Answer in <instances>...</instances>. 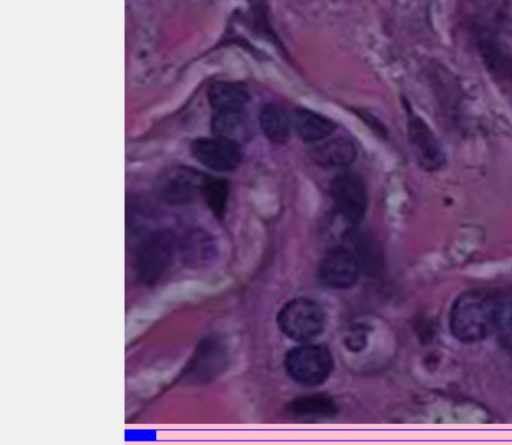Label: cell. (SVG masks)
Wrapping results in <instances>:
<instances>
[{
    "instance_id": "cell-1",
    "label": "cell",
    "mask_w": 512,
    "mask_h": 445,
    "mask_svg": "<svg viewBox=\"0 0 512 445\" xmlns=\"http://www.w3.org/2000/svg\"><path fill=\"white\" fill-rule=\"evenodd\" d=\"M500 298L485 289L460 294L449 312L452 335L463 343H476L495 332Z\"/></svg>"
},
{
    "instance_id": "cell-2",
    "label": "cell",
    "mask_w": 512,
    "mask_h": 445,
    "mask_svg": "<svg viewBox=\"0 0 512 445\" xmlns=\"http://www.w3.org/2000/svg\"><path fill=\"white\" fill-rule=\"evenodd\" d=\"M276 321L281 332L289 339L306 343L311 342L324 331L326 314L317 301L298 297L282 306Z\"/></svg>"
},
{
    "instance_id": "cell-3",
    "label": "cell",
    "mask_w": 512,
    "mask_h": 445,
    "mask_svg": "<svg viewBox=\"0 0 512 445\" xmlns=\"http://www.w3.org/2000/svg\"><path fill=\"white\" fill-rule=\"evenodd\" d=\"M284 366L295 382L315 387L324 383L330 376L333 358L326 346L306 342L286 353Z\"/></svg>"
},
{
    "instance_id": "cell-4",
    "label": "cell",
    "mask_w": 512,
    "mask_h": 445,
    "mask_svg": "<svg viewBox=\"0 0 512 445\" xmlns=\"http://www.w3.org/2000/svg\"><path fill=\"white\" fill-rule=\"evenodd\" d=\"M337 212L351 224L359 223L367 210L368 195L360 176L354 173L337 175L330 185Z\"/></svg>"
},
{
    "instance_id": "cell-5",
    "label": "cell",
    "mask_w": 512,
    "mask_h": 445,
    "mask_svg": "<svg viewBox=\"0 0 512 445\" xmlns=\"http://www.w3.org/2000/svg\"><path fill=\"white\" fill-rule=\"evenodd\" d=\"M360 264L356 255L348 248L336 246L329 249L318 266V277L327 287L348 289L356 284Z\"/></svg>"
},
{
    "instance_id": "cell-6",
    "label": "cell",
    "mask_w": 512,
    "mask_h": 445,
    "mask_svg": "<svg viewBox=\"0 0 512 445\" xmlns=\"http://www.w3.org/2000/svg\"><path fill=\"white\" fill-rule=\"evenodd\" d=\"M191 153L205 167L220 172L232 171L242 161L239 144L216 136L195 139L191 144Z\"/></svg>"
},
{
    "instance_id": "cell-7",
    "label": "cell",
    "mask_w": 512,
    "mask_h": 445,
    "mask_svg": "<svg viewBox=\"0 0 512 445\" xmlns=\"http://www.w3.org/2000/svg\"><path fill=\"white\" fill-rule=\"evenodd\" d=\"M408 137L412 151L423 169L436 171L445 164V153L438 138L421 118L410 117Z\"/></svg>"
},
{
    "instance_id": "cell-8",
    "label": "cell",
    "mask_w": 512,
    "mask_h": 445,
    "mask_svg": "<svg viewBox=\"0 0 512 445\" xmlns=\"http://www.w3.org/2000/svg\"><path fill=\"white\" fill-rule=\"evenodd\" d=\"M203 179L204 177L191 167H172L160 180L159 194L171 205L186 204L201 190Z\"/></svg>"
},
{
    "instance_id": "cell-9",
    "label": "cell",
    "mask_w": 512,
    "mask_h": 445,
    "mask_svg": "<svg viewBox=\"0 0 512 445\" xmlns=\"http://www.w3.org/2000/svg\"><path fill=\"white\" fill-rule=\"evenodd\" d=\"M172 255L169 235L157 233L142 247L139 256L140 269L147 277H156L168 266Z\"/></svg>"
},
{
    "instance_id": "cell-10",
    "label": "cell",
    "mask_w": 512,
    "mask_h": 445,
    "mask_svg": "<svg viewBox=\"0 0 512 445\" xmlns=\"http://www.w3.org/2000/svg\"><path fill=\"white\" fill-rule=\"evenodd\" d=\"M312 160L320 166L335 168L351 164L357 156L355 144L345 137H334L314 147Z\"/></svg>"
},
{
    "instance_id": "cell-11",
    "label": "cell",
    "mask_w": 512,
    "mask_h": 445,
    "mask_svg": "<svg viewBox=\"0 0 512 445\" xmlns=\"http://www.w3.org/2000/svg\"><path fill=\"white\" fill-rule=\"evenodd\" d=\"M291 124L305 142H314L330 136L336 128L329 118L305 108L293 112Z\"/></svg>"
},
{
    "instance_id": "cell-12",
    "label": "cell",
    "mask_w": 512,
    "mask_h": 445,
    "mask_svg": "<svg viewBox=\"0 0 512 445\" xmlns=\"http://www.w3.org/2000/svg\"><path fill=\"white\" fill-rule=\"evenodd\" d=\"M214 136L239 144L246 140L250 128L244 110L217 111L211 120Z\"/></svg>"
},
{
    "instance_id": "cell-13",
    "label": "cell",
    "mask_w": 512,
    "mask_h": 445,
    "mask_svg": "<svg viewBox=\"0 0 512 445\" xmlns=\"http://www.w3.org/2000/svg\"><path fill=\"white\" fill-rule=\"evenodd\" d=\"M259 124L265 137L274 144L285 143L290 134L291 118L276 104H266L259 112Z\"/></svg>"
},
{
    "instance_id": "cell-14",
    "label": "cell",
    "mask_w": 512,
    "mask_h": 445,
    "mask_svg": "<svg viewBox=\"0 0 512 445\" xmlns=\"http://www.w3.org/2000/svg\"><path fill=\"white\" fill-rule=\"evenodd\" d=\"M210 105L217 111L241 110L249 101L247 90L236 83L217 82L208 92Z\"/></svg>"
},
{
    "instance_id": "cell-15",
    "label": "cell",
    "mask_w": 512,
    "mask_h": 445,
    "mask_svg": "<svg viewBox=\"0 0 512 445\" xmlns=\"http://www.w3.org/2000/svg\"><path fill=\"white\" fill-rule=\"evenodd\" d=\"M336 405L326 395H306L295 399L289 410L300 417H330L336 413Z\"/></svg>"
},
{
    "instance_id": "cell-16",
    "label": "cell",
    "mask_w": 512,
    "mask_h": 445,
    "mask_svg": "<svg viewBox=\"0 0 512 445\" xmlns=\"http://www.w3.org/2000/svg\"><path fill=\"white\" fill-rule=\"evenodd\" d=\"M481 53L488 69L497 77L505 78L512 74V59L495 43L483 41Z\"/></svg>"
},
{
    "instance_id": "cell-17",
    "label": "cell",
    "mask_w": 512,
    "mask_h": 445,
    "mask_svg": "<svg viewBox=\"0 0 512 445\" xmlns=\"http://www.w3.org/2000/svg\"><path fill=\"white\" fill-rule=\"evenodd\" d=\"M201 190L214 213L223 214L228 199V183L223 179L204 177Z\"/></svg>"
},
{
    "instance_id": "cell-18",
    "label": "cell",
    "mask_w": 512,
    "mask_h": 445,
    "mask_svg": "<svg viewBox=\"0 0 512 445\" xmlns=\"http://www.w3.org/2000/svg\"><path fill=\"white\" fill-rule=\"evenodd\" d=\"M366 337L362 333H352L347 337V346L352 351H358L363 348L366 343Z\"/></svg>"
},
{
    "instance_id": "cell-19",
    "label": "cell",
    "mask_w": 512,
    "mask_h": 445,
    "mask_svg": "<svg viewBox=\"0 0 512 445\" xmlns=\"http://www.w3.org/2000/svg\"><path fill=\"white\" fill-rule=\"evenodd\" d=\"M508 352L511 353V355H512V349L510 351H508Z\"/></svg>"
}]
</instances>
